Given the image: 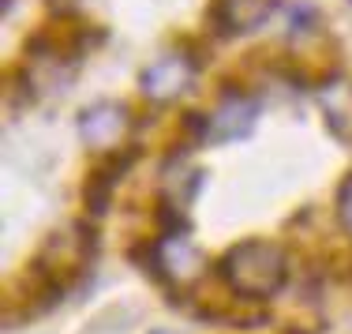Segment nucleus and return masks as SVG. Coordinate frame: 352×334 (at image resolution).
I'll return each mask as SVG.
<instances>
[{
	"instance_id": "obj_1",
	"label": "nucleus",
	"mask_w": 352,
	"mask_h": 334,
	"mask_svg": "<svg viewBox=\"0 0 352 334\" xmlns=\"http://www.w3.org/2000/svg\"><path fill=\"white\" fill-rule=\"evenodd\" d=\"M214 274L236 300L266 304V300H274L289 286V252H285L278 240H266V237L236 240L217 260Z\"/></svg>"
},
{
	"instance_id": "obj_2",
	"label": "nucleus",
	"mask_w": 352,
	"mask_h": 334,
	"mask_svg": "<svg viewBox=\"0 0 352 334\" xmlns=\"http://www.w3.org/2000/svg\"><path fill=\"white\" fill-rule=\"evenodd\" d=\"M146 271L162 282L169 293H191L210 274L206 252L191 240L188 218L180 211L162 207V229L154 240H146Z\"/></svg>"
},
{
	"instance_id": "obj_3",
	"label": "nucleus",
	"mask_w": 352,
	"mask_h": 334,
	"mask_svg": "<svg viewBox=\"0 0 352 334\" xmlns=\"http://www.w3.org/2000/svg\"><path fill=\"white\" fill-rule=\"evenodd\" d=\"M94 255H98V233L90 222H68L60 229H53L45 237V244H41L34 267H30V278H34L38 293L45 300L60 297L90 267Z\"/></svg>"
},
{
	"instance_id": "obj_4",
	"label": "nucleus",
	"mask_w": 352,
	"mask_h": 334,
	"mask_svg": "<svg viewBox=\"0 0 352 334\" xmlns=\"http://www.w3.org/2000/svg\"><path fill=\"white\" fill-rule=\"evenodd\" d=\"M199 68H203V61H199V53L191 45H169V49H162V53H157L154 61L139 72V94H142V102L157 105V109L176 105L180 98H188L191 90H195Z\"/></svg>"
},
{
	"instance_id": "obj_5",
	"label": "nucleus",
	"mask_w": 352,
	"mask_h": 334,
	"mask_svg": "<svg viewBox=\"0 0 352 334\" xmlns=\"http://www.w3.org/2000/svg\"><path fill=\"white\" fill-rule=\"evenodd\" d=\"M258 113H263V105L248 87H225L210 109L191 116V128L203 143H236V139L251 136Z\"/></svg>"
},
{
	"instance_id": "obj_6",
	"label": "nucleus",
	"mask_w": 352,
	"mask_h": 334,
	"mask_svg": "<svg viewBox=\"0 0 352 334\" xmlns=\"http://www.w3.org/2000/svg\"><path fill=\"white\" fill-rule=\"evenodd\" d=\"M79 139L87 150H94L98 158L120 154L128 150V139L135 132V113L128 102H116V98H98L87 109L79 113Z\"/></svg>"
},
{
	"instance_id": "obj_7",
	"label": "nucleus",
	"mask_w": 352,
	"mask_h": 334,
	"mask_svg": "<svg viewBox=\"0 0 352 334\" xmlns=\"http://www.w3.org/2000/svg\"><path fill=\"white\" fill-rule=\"evenodd\" d=\"M278 12V0H214L210 23L221 38H244L270 23Z\"/></svg>"
},
{
	"instance_id": "obj_8",
	"label": "nucleus",
	"mask_w": 352,
	"mask_h": 334,
	"mask_svg": "<svg viewBox=\"0 0 352 334\" xmlns=\"http://www.w3.org/2000/svg\"><path fill=\"white\" fill-rule=\"evenodd\" d=\"M131 162H135V150L128 147V150H120V154L102 158V165H98V169L90 173L87 191H82L90 218H102V214H109V203H113V196H116V185L124 180V173H128V165H131Z\"/></svg>"
},
{
	"instance_id": "obj_9",
	"label": "nucleus",
	"mask_w": 352,
	"mask_h": 334,
	"mask_svg": "<svg viewBox=\"0 0 352 334\" xmlns=\"http://www.w3.org/2000/svg\"><path fill=\"white\" fill-rule=\"evenodd\" d=\"M333 218H338L341 233L352 237V173H345V180L333 191Z\"/></svg>"
},
{
	"instance_id": "obj_10",
	"label": "nucleus",
	"mask_w": 352,
	"mask_h": 334,
	"mask_svg": "<svg viewBox=\"0 0 352 334\" xmlns=\"http://www.w3.org/2000/svg\"><path fill=\"white\" fill-rule=\"evenodd\" d=\"M49 8H56V12H72L75 8V0H45Z\"/></svg>"
}]
</instances>
